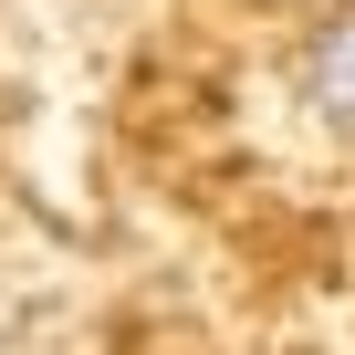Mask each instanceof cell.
Listing matches in <instances>:
<instances>
[{
    "label": "cell",
    "instance_id": "cell-1",
    "mask_svg": "<svg viewBox=\"0 0 355 355\" xmlns=\"http://www.w3.org/2000/svg\"><path fill=\"white\" fill-rule=\"evenodd\" d=\"M303 105L355 136V11H334V21L313 32V53H303Z\"/></svg>",
    "mask_w": 355,
    "mask_h": 355
}]
</instances>
